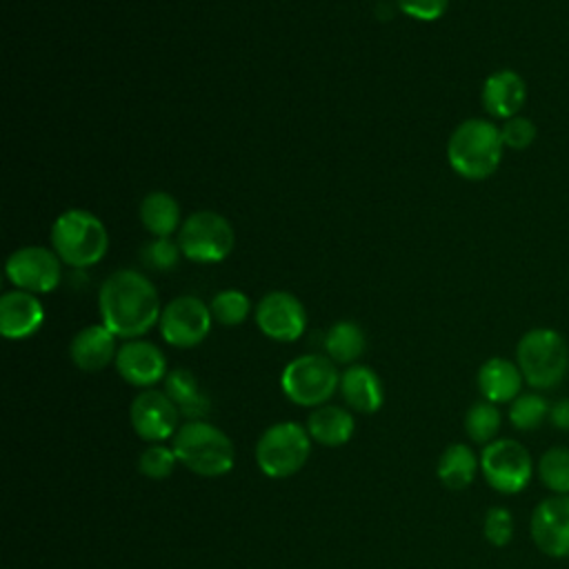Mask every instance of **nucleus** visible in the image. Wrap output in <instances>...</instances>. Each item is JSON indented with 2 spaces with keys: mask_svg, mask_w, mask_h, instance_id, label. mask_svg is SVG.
Returning a JSON list of instances; mask_svg holds the SVG:
<instances>
[{
  "mask_svg": "<svg viewBox=\"0 0 569 569\" xmlns=\"http://www.w3.org/2000/svg\"><path fill=\"white\" fill-rule=\"evenodd\" d=\"M549 409H551V405L540 393L527 391V393H520L518 398L511 400L509 422L518 431H533L549 418Z\"/></svg>",
  "mask_w": 569,
  "mask_h": 569,
  "instance_id": "nucleus-27",
  "label": "nucleus"
},
{
  "mask_svg": "<svg viewBox=\"0 0 569 569\" xmlns=\"http://www.w3.org/2000/svg\"><path fill=\"white\" fill-rule=\"evenodd\" d=\"M171 447L182 467L204 478L224 476L236 460L231 438L204 420H187L180 425L171 438Z\"/></svg>",
  "mask_w": 569,
  "mask_h": 569,
  "instance_id": "nucleus-3",
  "label": "nucleus"
},
{
  "mask_svg": "<svg viewBox=\"0 0 569 569\" xmlns=\"http://www.w3.org/2000/svg\"><path fill=\"white\" fill-rule=\"evenodd\" d=\"M538 476L549 491L569 496V449L549 447L538 460Z\"/></svg>",
  "mask_w": 569,
  "mask_h": 569,
  "instance_id": "nucleus-28",
  "label": "nucleus"
},
{
  "mask_svg": "<svg viewBox=\"0 0 569 569\" xmlns=\"http://www.w3.org/2000/svg\"><path fill=\"white\" fill-rule=\"evenodd\" d=\"M533 545L549 558H569V496L540 500L529 522Z\"/></svg>",
  "mask_w": 569,
  "mask_h": 569,
  "instance_id": "nucleus-13",
  "label": "nucleus"
},
{
  "mask_svg": "<svg viewBox=\"0 0 569 569\" xmlns=\"http://www.w3.org/2000/svg\"><path fill=\"white\" fill-rule=\"evenodd\" d=\"M500 422H502V416L498 407L489 400H480L471 405L469 411L465 413V431L476 445L493 442L500 431Z\"/></svg>",
  "mask_w": 569,
  "mask_h": 569,
  "instance_id": "nucleus-26",
  "label": "nucleus"
},
{
  "mask_svg": "<svg viewBox=\"0 0 569 569\" xmlns=\"http://www.w3.org/2000/svg\"><path fill=\"white\" fill-rule=\"evenodd\" d=\"M516 365L529 387L553 389L569 371V347L556 329L536 327L518 340Z\"/></svg>",
  "mask_w": 569,
  "mask_h": 569,
  "instance_id": "nucleus-5",
  "label": "nucleus"
},
{
  "mask_svg": "<svg viewBox=\"0 0 569 569\" xmlns=\"http://www.w3.org/2000/svg\"><path fill=\"white\" fill-rule=\"evenodd\" d=\"M478 469H480V460L473 453V449L469 445L453 442L440 453L436 473H438V480L447 489L460 491V489H467L473 482Z\"/></svg>",
  "mask_w": 569,
  "mask_h": 569,
  "instance_id": "nucleus-23",
  "label": "nucleus"
},
{
  "mask_svg": "<svg viewBox=\"0 0 569 569\" xmlns=\"http://www.w3.org/2000/svg\"><path fill=\"white\" fill-rule=\"evenodd\" d=\"M500 129L482 118L460 122L447 142V160L451 169L467 180L489 178L502 160Z\"/></svg>",
  "mask_w": 569,
  "mask_h": 569,
  "instance_id": "nucleus-2",
  "label": "nucleus"
},
{
  "mask_svg": "<svg viewBox=\"0 0 569 569\" xmlns=\"http://www.w3.org/2000/svg\"><path fill=\"white\" fill-rule=\"evenodd\" d=\"M164 393L173 400L180 416L189 420H202L209 413V398L189 369L169 371L164 376Z\"/></svg>",
  "mask_w": 569,
  "mask_h": 569,
  "instance_id": "nucleus-22",
  "label": "nucleus"
},
{
  "mask_svg": "<svg viewBox=\"0 0 569 569\" xmlns=\"http://www.w3.org/2000/svg\"><path fill=\"white\" fill-rule=\"evenodd\" d=\"M522 373L516 362L507 358H489L482 362L478 369V389L485 400L500 405V402H511L522 393Z\"/></svg>",
  "mask_w": 569,
  "mask_h": 569,
  "instance_id": "nucleus-20",
  "label": "nucleus"
},
{
  "mask_svg": "<svg viewBox=\"0 0 569 569\" xmlns=\"http://www.w3.org/2000/svg\"><path fill=\"white\" fill-rule=\"evenodd\" d=\"M365 345H367V340H365L362 329L356 322H349V320L336 322L327 331V336H325L327 356L336 365H351V362H356L362 356Z\"/></svg>",
  "mask_w": 569,
  "mask_h": 569,
  "instance_id": "nucleus-25",
  "label": "nucleus"
},
{
  "mask_svg": "<svg viewBox=\"0 0 569 569\" xmlns=\"http://www.w3.org/2000/svg\"><path fill=\"white\" fill-rule=\"evenodd\" d=\"M209 309L213 320H218L224 327H236L247 320L251 302L240 289H222L213 296Z\"/></svg>",
  "mask_w": 569,
  "mask_h": 569,
  "instance_id": "nucleus-29",
  "label": "nucleus"
},
{
  "mask_svg": "<svg viewBox=\"0 0 569 569\" xmlns=\"http://www.w3.org/2000/svg\"><path fill=\"white\" fill-rule=\"evenodd\" d=\"M280 387L293 405L322 407L340 387V376L329 356L305 353L282 369Z\"/></svg>",
  "mask_w": 569,
  "mask_h": 569,
  "instance_id": "nucleus-7",
  "label": "nucleus"
},
{
  "mask_svg": "<svg viewBox=\"0 0 569 569\" xmlns=\"http://www.w3.org/2000/svg\"><path fill=\"white\" fill-rule=\"evenodd\" d=\"M62 260L47 247H22L7 260V278L16 289L29 293H49L60 284Z\"/></svg>",
  "mask_w": 569,
  "mask_h": 569,
  "instance_id": "nucleus-11",
  "label": "nucleus"
},
{
  "mask_svg": "<svg viewBox=\"0 0 569 569\" xmlns=\"http://www.w3.org/2000/svg\"><path fill=\"white\" fill-rule=\"evenodd\" d=\"M400 11L416 18V20H438L447 7H449V0H396Z\"/></svg>",
  "mask_w": 569,
  "mask_h": 569,
  "instance_id": "nucleus-34",
  "label": "nucleus"
},
{
  "mask_svg": "<svg viewBox=\"0 0 569 569\" xmlns=\"http://www.w3.org/2000/svg\"><path fill=\"white\" fill-rule=\"evenodd\" d=\"M178 418L180 411L173 400L164 391L153 387L140 391L129 407V420L133 431L151 445L173 438L180 427Z\"/></svg>",
  "mask_w": 569,
  "mask_h": 569,
  "instance_id": "nucleus-12",
  "label": "nucleus"
},
{
  "mask_svg": "<svg viewBox=\"0 0 569 569\" xmlns=\"http://www.w3.org/2000/svg\"><path fill=\"white\" fill-rule=\"evenodd\" d=\"M44 320L42 302L36 293L13 289L0 298V331L9 340L29 338Z\"/></svg>",
  "mask_w": 569,
  "mask_h": 569,
  "instance_id": "nucleus-17",
  "label": "nucleus"
},
{
  "mask_svg": "<svg viewBox=\"0 0 569 569\" xmlns=\"http://www.w3.org/2000/svg\"><path fill=\"white\" fill-rule=\"evenodd\" d=\"M211 320V309L200 298L178 296L160 313V333L169 345L189 349L207 338Z\"/></svg>",
  "mask_w": 569,
  "mask_h": 569,
  "instance_id": "nucleus-10",
  "label": "nucleus"
},
{
  "mask_svg": "<svg viewBox=\"0 0 569 569\" xmlns=\"http://www.w3.org/2000/svg\"><path fill=\"white\" fill-rule=\"evenodd\" d=\"M356 422L353 413L345 407L336 405H322L316 407L307 418V431L311 440L325 445V447H340L347 445L353 436Z\"/></svg>",
  "mask_w": 569,
  "mask_h": 569,
  "instance_id": "nucleus-21",
  "label": "nucleus"
},
{
  "mask_svg": "<svg viewBox=\"0 0 569 569\" xmlns=\"http://www.w3.org/2000/svg\"><path fill=\"white\" fill-rule=\"evenodd\" d=\"M536 133H538V129H536L533 120H529L527 116H520V113L505 120V124L500 127L502 144L513 151L527 149L536 140Z\"/></svg>",
  "mask_w": 569,
  "mask_h": 569,
  "instance_id": "nucleus-32",
  "label": "nucleus"
},
{
  "mask_svg": "<svg viewBox=\"0 0 569 569\" xmlns=\"http://www.w3.org/2000/svg\"><path fill=\"white\" fill-rule=\"evenodd\" d=\"M102 325L118 338H140L160 322V296L153 282L133 269L111 273L98 293Z\"/></svg>",
  "mask_w": 569,
  "mask_h": 569,
  "instance_id": "nucleus-1",
  "label": "nucleus"
},
{
  "mask_svg": "<svg viewBox=\"0 0 569 569\" xmlns=\"http://www.w3.org/2000/svg\"><path fill=\"white\" fill-rule=\"evenodd\" d=\"M140 220L156 238H169L182 224L178 200L167 191H151L140 202Z\"/></svg>",
  "mask_w": 569,
  "mask_h": 569,
  "instance_id": "nucleus-24",
  "label": "nucleus"
},
{
  "mask_svg": "<svg viewBox=\"0 0 569 569\" xmlns=\"http://www.w3.org/2000/svg\"><path fill=\"white\" fill-rule=\"evenodd\" d=\"M338 389L345 405L358 413H376L385 400L378 373L365 365H349L347 371L340 373Z\"/></svg>",
  "mask_w": 569,
  "mask_h": 569,
  "instance_id": "nucleus-19",
  "label": "nucleus"
},
{
  "mask_svg": "<svg viewBox=\"0 0 569 569\" xmlns=\"http://www.w3.org/2000/svg\"><path fill=\"white\" fill-rule=\"evenodd\" d=\"M480 471L491 489L500 493H518L529 485L533 462L518 440L498 438L485 445L480 453Z\"/></svg>",
  "mask_w": 569,
  "mask_h": 569,
  "instance_id": "nucleus-9",
  "label": "nucleus"
},
{
  "mask_svg": "<svg viewBox=\"0 0 569 569\" xmlns=\"http://www.w3.org/2000/svg\"><path fill=\"white\" fill-rule=\"evenodd\" d=\"M116 333H111L102 322L100 325H89L80 329L71 345H69V356L73 365L82 371H102L111 360H116Z\"/></svg>",
  "mask_w": 569,
  "mask_h": 569,
  "instance_id": "nucleus-18",
  "label": "nucleus"
},
{
  "mask_svg": "<svg viewBox=\"0 0 569 569\" xmlns=\"http://www.w3.org/2000/svg\"><path fill=\"white\" fill-rule=\"evenodd\" d=\"M233 227L216 211H196L178 229V247L193 262H220L233 249Z\"/></svg>",
  "mask_w": 569,
  "mask_h": 569,
  "instance_id": "nucleus-8",
  "label": "nucleus"
},
{
  "mask_svg": "<svg viewBox=\"0 0 569 569\" xmlns=\"http://www.w3.org/2000/svg\"><path fill=\"white\" fill-rule=\"evenodd\" d=\"M482 533L493 547H505L513 538V518L507 507H491L482 520Z\"/></svg>",
  "mask_w": 569,
  "mask_h": 569,
  "instance_id": "nucleus-31",
  "label": "nucleus"
},
{
  "mask_svg": "<svg viewBox=\"0 0 569 569\" xmlns=\"http://www.w3.org/2000/svg\"><path fill=\"white\" fill-rule=\"evenodd\" d=\"M549 422L560 429V431H569V398L556 400L549 409Z\"/></svg>",
  "mask_w": 569,
  "mask_h": 569,
  "instance_id": "nucleus-35",
  "label": "nucleus"
},
{
  "mask_svg": "<svg viewBox=\"0 0 569 569\" xmlns=\"http://www.w3.org/2000/svg\"><path fill=\"white\" fill-rule=\"evenodd\" d=\"M482 107L489 116L509 120L520 113L527 100V84L513 69H500L487 76L480 91Z\"/></svg>",
  "mask_w": 569,
  "mask_h": 569,
  "instance_id": "nucleus-16",
  "label": "nucleus"
},
{
  "mask_svg": "<svg viewBox=\"0 0 569 569\" xmlns=\"http://www.w3.org/2000/svg\"><path fill=\"white\" fill-rule=\"evenodd\" d=\"M51 244L58 258L76 269L100 262L109 249L107 227L87 209L60 213L51 227Z\"/></svg>",
  "mask_w": 569,
  "mask_h": 569,
  "instance_id": "nucleus-4",
  "label": "nucleus"
},
{
  "mask_svg": "<svg viewBox=\"0 0 569 569\" xmlns=\"http://www.w3.org/2000/svg\"><path fill=\"white\" fill-rule=\"evenodd\" d=\"M178 458L173 453V447H164L160 442L149 445L140 458H138V471L149 480H164L173 473Z\"/></svg>",
  "mask_w": 569,
  "mask_h": 569,
  "instance_id": "nucleus-30",
  "label": "nucleus"
},
{
  "mask_svg": "<svg viewBox=\"0 0 569 569\" xmlns=\"http://www.w3.org/2000/svg\"><path fill=\"white\" fill-rule=\"evenodd\" d=\"M116 369L122 380L133 387L151 389L167 376V360L164 353L147 340H127L116 353Z\"/></svg>",
  "mask_w": 569,
  "mask_h": 569,
  "instance_id": "nucleus-15",
  "label": "nucleus"
},
{
  "mask_svg": "<svg viewBox=\"0 0 569 569\" xmlns=\"http://www.w3.org/2000/svg\"><path fill=\"white\" fill-rule=\"evenodd\" d=\"M311 453L307 427L293 420L276 422L256 442V462L269 478H289L300 471Z\"/></svg>",
  "mask_w": 569,
  "mask_h": 569,
  "instance_id": "nucleus-6",
  "label": "nucleus"
},
{
  "mask_svg": "<svg viewBox=\"0 0 569 569\" xmlns=\"http://www.w3.org/2000/svg\"><path fill=\"white\" fill-rule=\"evenodd\" d=\"M258 329L278 342H293L305 333L307 311L289 291H269L256 307Z\"/></svg>",
  "mask_w": 569,
  "mask_h": 569,
  "instance_id": "nucleus-14",
  "label": "nucleus"
},
{
  "mask_svg": "<svg viewBox=\"0 0 569 569\" xmlns=\"http://www.w3.org/2000/svg\"><path fill=\"white\" fill-rule=\"evenodd\" d=\"M180 253L182 251H180L178 242H171L169 238H156L142 249V260L147 267H151L156 271H167V269L176 267Z\"/></svg>",
  "mask_w": 569,
  "mask_h": 569,
  "instance_id": "nucleus-33",
  "label": "nucleus"
}]
</instances>
